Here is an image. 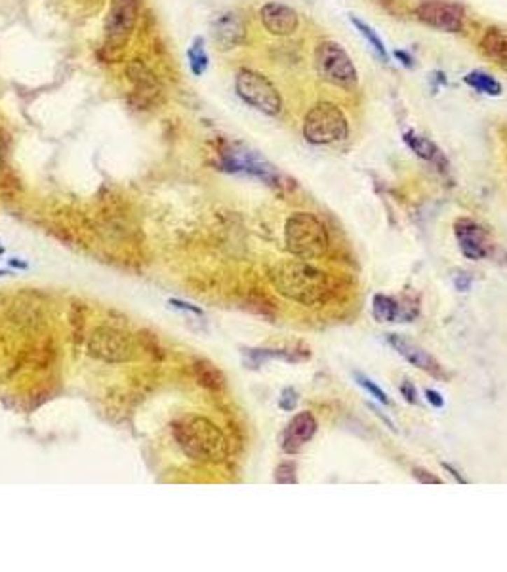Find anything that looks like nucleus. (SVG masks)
I'll return each instance as SVG.
<instances>
[{"mask_svg": "<svg viewBox=\"0 0 507 572\" xmlns=\"http://www.w3.org/2000/svg\"><path fill=\"white\" fill-rule=\"evenodd\" d=\"M174 439L193 462L221 463L229 456V442L214 421L202 416H183L174 424Z\"/></svg>", "mask_w": 507, "mask_h": 572, "instance_id": "obj_2", "label": "nucleus"}, {"mask_svg": "<svg viewBox=\"0 0 507 572\" xmlns=\"http://www.w3.org/2000/svg\"><path fill=\"white\" fill-rule=\"evenodd\" d=\"M10 265H12V267H25V263H20V262H15V260H10Z\"/></svg>", "mask_w": 507, "mask_h": 572, "instance_id": "obj_34", "label": "nucleus"}, {"mask_svg": "<svg viewBox=\"0 0 507 572\" xmlns=\"http://www.w3.org/2000/svg\"><path fill=\"white\" fill-rule=\"evenodd\" d=\"M187 57H189V67H191L193 75H204V71L208 69V52H206L204 39L202 36H197L193 41L191 48L187 52Z\"/></svg>", "mask_w": 507, "mask_h": 572, "instance_id": "obj_21", "label": "nucleus"}, {"mask_svg": "<svg viewBox=\"0 0 507 572\" xmlns=\"http://www.w3.org/2000/svg\"><path fill=\"white\" fill-rule=\"evenodd\" d=\"M284 242L290 254L302 260H315L328 249V231L315 214L296 212L284 225Z\"/></svg>", "mask_w": 507, "mask_h": 572, "instance_id": "obj_3", "label": "nucleus"}, {"mask_svg": "<svg viewBox=\"0 0 507 572\" xmlns=\"http://www.w3.org/2000/svg\"><path fill=\"white\" fill-rule=\"evenodd\" d=\"M193 370H195V376L199 379L200 386L206 387V389H210V391H223L225 389V376L212 363L197 361L195 366H193Z\"/></svg>", "mask_w": 507, "mask_h": 572, "instance_id": "obj_18", "label": "nucleus"}, {"mask_svg": "<svg viewBox=\"0 0 507 572\" xmlns=\"http://www.w3.org/2000/svg\"><path fill=\"white\" fill-rule=\"evenodd\" d=\"M425 397H427V400L431 403L433 407H437V408H443V407H445V399L440 397L439 391H433V389H427V391H425Z\"/></svg>", "mask_w": 507, "mask_h": 572, "instance_id": "obj_30", "label": "nucleus"}, {"mask_svg": "<svg viewBox=\"0 0 507 572\" xmlns=\"http://www.w3.org/2000/svg\"><path fill=\"white\" fill-rule=\"evenodd\" d=\"M355 379H356V384H359V386L364 387V389H366V391H368V393H370L372 397H376V399L380 400V403H384V405H391L389 395L385 393V391H384V389H382V387L376 386V384H374V382H372V379L368 378V376H364V374L356 372V374H355Z\"/></svg>", "mask_w": 507, "mask_h": 572, "instance_id": "obj_23", "label": "nucleus"}, {"mask_svg": "<svg viewBox=\"0 0 507 572\" xmlns=\"http://www.w3.org/2000/svg\"><path fill=\"white\" fill-rule=\"evenodd\" d=\"M275 481L281 484H294L298 483L296 477V463L294 462H282L275 471Z\"/></svg>", "mask_w": 507, "mask_h": 572, "instance_id": "obj_24", "label": "nucleus"}, {"mask_svg": "<svg viewBox=\"0 0 507 572\" xmlns=\"http://www.w3.org/2000/svg\"><path fill=\"white\" fill-rule=\"evenodd\" d=\"M260 20L268 33L275 36H288L294 33L300 20L298 14L290 6L279 4V2H268L260 10Z\"/></svg>", "mask_w": 507, "mask_h": 572, "instance_id": "obj_13", "label": "nucleus"}, {"mask_svg": "<svg viewBox=\"0 0 507 572\" xmlns=\"http://www.w3.org/2000/svg\"><path fill=\"white\" fill-rule=\"evenodd\" d=\"M235 88L242 102L252 105L254 109L261 111L263 115L275 117L282 109V99L279 90L268 76H263L258 71L240 69L235 78Z\"/></svg>", "mask_w": 507, "mask_h": 572, "instance_id": "obj_6", "label": "nucleus"}, {"mask_svg": "<svg viewBox=\"0 0 507 572\" xmlns=\"http://www.w3.org/2000/svg\"><path fill=\"white\" fill-rule=\"evenodd\" d=\"M2 252H4V249H2V246H0V254H2Z\"/></svg>", "mask_w": 507, "mask_h": 572, "instance_id": "obj_36", "label": "nucleus"}, {"mask_svg": "<svg viewBox=\"0 0 507 572\" xmlns=\"http://www.w3.org/2000/svg\"><path fill=\"white\" fill-rule=\"evenodd\" d=\"M401 395H403L408 403H412V405L418 403V391H416V387L412 386L410 382H403V384H401Z\"/></svg>", "mask_w": 507, "mask_h": 572, "instance_id": "obj_28", "label": "nucleus"}, {"mask_svg": "<svg viewBox=\"0 0 507 572\" xmlns=\"http://www.w3.org/2000/svg\"><path fill=\"white\" fill-rule=\"evenodd\" d=\"M221 165L229 172L248 174L265 181L268 186H281V176L275 170V166L269 165L263 157L246 147H240V145L227 147L225 151L221 153Z\"/></svg>", "mask_w": 507, "mask_h": 572, "instance_id": "obj_8", "label": "nucleus"}, {"mask_svg": "<svg viewBox=\"0 0 507 572\" xmlns=\"http://www.w3.org/2000/svg\"><path fill=\"white\" fill-rule=\"evenodd\" d=\"M296 405H298V391H296L294 387L282 389L281 397H279V407L282 410H294Z\"/></svg>", "mask_w": 507, "mask_h": 572, "instance_id": "obj_26", "label": "nucleus"}, {"mask_svg": "<svg viewBox=\"0 0 507 572\" xmlns=\"http://www.w3.org/2000/svg\"><path fill=\"white\" fill-rule=\"evenodd\" d=\"M271 283L282 296L303 305H321L332 294L328 275L307 262H281L271 269Z\"/></svg>", "mask_w": 507, "mask_h": 572, "instance_id": "obj_1", "label": "nucleus"}, {"mask_svg": "<svg viewBox=\"0 0 507 572\" xmlns=\"http://www.w3.org/2000/svg\"><path fill=\"white\" fill-rule=\"evenodd\" d=\"M170 304L174 305V307H178V309L191 311V313H197V315H202V311H200V307H197V305H193V304H187V302H181V300H170Z\"/></svg>", "mask_w": 507, "mask_h": 572, "instance_id": "obj_31", "label": "nucleus"}, {"mask_svg": "<svg viewBox=\"0 0 507 572\" xmlns=\"http://www.w3.org/2000/svg\"><path fill=\"white\" fill-rule=\"evenodd\" d=\"M414 477L418 479L419 483H424V484H443V481H440L439 477H435L433 473H429V471L424 468L414 469Z\"/></svg>", "mask_w": 507, "mask_h": 572, "instance_id": "obj_27", "label": "nucleus"}, {"mask_svg": "<svg viewBox=\"0 0 507 572\" xmlns=\"http://www.w3.org/2000/svg\"><path fill=\"white\" fill-rule=\"evenodd\" d=\"M405 141L412 151L418 155L419 159L429 160V162H443V155L437 149V145L429 141L427 138H424V136H419L416 132H406Z\"/></svg>", "mask_w": 507, "mask_h": 572, "instance_id": "obj_19", "label": "nucleus"}, {"mask_svg": "<svg viewBox=\"0 0 507 572\" xmlns=\"http://www.w3.org/2000/svg\"><path fill=\"white\" fill-rule=\"evenodd\" d=\"M480 48L487 57H490L498 67L507 71V33L490 29L480 41Z\"/></svg>", "mask_w": 507, "mask_h": 572, "instance_id": "obj_17", "label": "nucleus"}, {"mask_svg": "<svg viewBox=\"0 0 507 572\" xmlns=\"http://www.w3.org/2000/svg\"><path fill=\"white\" fill-rule=\"evenodd\" d=\"M137 21V0H111L105 18V41L109 48H123Z\"/></svg>", "mask_w": 507, "mask_h": 572, "instance_id": "obj_9", "label": "nucleus"}, {"mask_svg": "<svg viewBox=\"0 0 507 572\" xmlns=\"http://www.w3.org/2000/svg\"><path fill=\"white\" fill-rule=\"evenodd\" d=\"M395 57L405 63L406 67H412V57L406 54V52H401V50H397V52H395Z\"/></svg>", "mask_w": 507, "mask_h": 572, "instance_id": "obj_32", "label": "nucleus"}, {"mask_svg": "<svg viewBox=\"0 0 507 572\" xmlns=\"http://www.w3.org/2000/svg\"><path fill=\"white\" fill-rule=\"evenodd\" d=\"M212 35L221 50H231L244 41L246 27H244V21L240 20L235 12H225L214 20Z\"/></svg>", "mask_w": 507, "mask_h": 572, "instance_id": "obj_15", "label": "nucleus"}, {"mask_svg": "<svg viewBox=\"0 0 507 572\" xmlns=\"http://www.w3.org/2000/svg\"><path fill=\"white\" fill-rule=\"evenodd\" d=\"M4 275H8L6 271H0V277H4Z\"/></svg>", "mask_w": 507, "mask_h": 572, "instance_id": "obj_35", "label": "nucleus"}, {"mask_svg": "<svg viewBox=\"0 0 507 572\" xmlns=\"http://www.w3.org/2000/svg\"><path fill=\"white\" fill-rule=\"evenodd\" d=\"M315 69L322 81L338 88H351L359 81L356 67L347 52L332 41L321 42L315 50Z\"/></svg>", "mask_w": 507, "mask_h": 572, "instance_id": "obj_5", "label": "nucleus"}, {"mask_svg": "<svg viewBox=\"0 0 507 572\" xmlns=\"http://www.w3.org/2000/svg\"><path fill=\"white\" fill-rule=\"evenodd\" d=\"M349 21L355 25V29L361 33V35L364 36V41L370 44L372 48H374V52H376L384 62H387V57H389V54H387V48H385L384 41L380 39V35H377L376 31L368 25V23H364L363 20H359V18H355V15H351Z\"/></svg>", "mask_w": 507, "mask_h": 572, "instance_id": "obj_22", "label": "nucleus"}, {"mask_svg": "<svg viewBox=\"0 0 507 572\" xmlns=\"http://www.w3.org/2000/svg\"><path fill=\"white\" fill-rule=\"evenodd\" d=\"M387 340H389L391 347H393L401 357H405L410 365L418 366L419 370L431 374L433 378L439 379L446 378V372L443 370V366H440L439 361L435 357H431V355L425 351V349H422L419 345H414L412 342L403 338V336H398V334H389Z\"/></svg>", "mask_w": 507, "mask_h": 572, "instance_id": "obj_12", "label": "nucleus"}, {"mask_svg": "<svg viewBox=\"0 0 507 572\" xmlns=\"http://www.w3.org/2000/svg\"><path fill=\"white\" fill-rule=\"evenodd\" d=\"M454 233L458 239L459 250L467 260H482L490 254L488 233L477 221L461 218L454 223Z\"/></svg>", "mask_w": 507, "mask_h": 572, "instance_id": "obj_11", "label": "nucleus"}, {"mask_svg": "<svg viewBox=\"0 0 507 572\" xmlns=\"http://www.w3.org/2000/svg\"><path fill=\"white\" fill-rule=\"evenodd\" d=\"M317 420L311 412L296 414L286 426L284 437H282V450L288 454L300 452L317 433Z\"/></svg>", "mask_w": 507, "mask_h": 572, "instance_id": "obj_14", "label": "nucleus"}, {"mask_svg": "<svg viewBox=\"0 0 507 572\" xmlns=\"http://www.w3.org/2000/svg\"><path fill=\"white\" fill-rule=\"evenodd\" d=\"M466 83L475 88L480 94H487V96H500L501 94V84L494 78V76L482 73V71H471L467 73Z\"/></svg>", "mask_w": 507, "mask_h": 572, "instance_id": "obj_20", "label": "nucleus"}, {"mask_svg": "<svg viewBox=\"0 0 507 572\" xmlns=\"http://www.w3.org/2000/svg\"><path fill=\"white\" fill-rule=\"evenodd\" d=\"M418 20L445 33H459L464 29V8L446 0H425L416 10Z\"/></svg>", "mask_w": 507, "mask_h": 572, "instance_id": "obj_10", "label": "nucleus"}, {"mask_svg": "<svg viewBox=\"0 0 507 572\" xmlns=\"http://www.w3.org/2000/svg\"><path fill=\"white\" fill-rule=\"evenodd\" d=\"M454 284H456V288L461 290V292H467L469 286H471V277L467 275V273H459V275L454 279Z\"/></svg>", "mask_w": 507, "mask_h": 572, "instance_id": "obj_29", "label": "nucleus"}, {"mask_svg": "<svg viewBox=\"0 0 507 572\" xmlns=\"http://www.w3.org/2000/svg\"><path fill=\"white\" fill-rule=\"evenodd\" d=\"M88 355L105 363H126L136 357V347L128 334L102 326L90 336Z\"/></svg>", "mask_w": 507, "mask_h": 572, "instance_id": "obj_7", "label": "nucleus"}, {"mask_svg": "<svg viewBox=\"0 0 507 572\" xmlns=\"http://www.w3.org/2000/svg\"><path fill=\"white\" fill-rule=\"evenodd\" d=\"M14 187H18L15 174L12 172V168L4 159V155L0 153V189H14Z\"/></svg>", "mask_w": 507, "mask_h": 572, "instance_id": "obj_25", "label": "nucleus"}, {"mask_svg": "<svg viewBox=\"0 0 507 572\" xmlns=\"http://www.w3.org/2000/svg\"><path fill=\"white\" fill-rule=\"evenodd\" d=\"M443 468H445L446 471H450V473H452V475L456 477V481H458V483H466V479H464V477L459 475L458 471H456V469H454L452 466H448V463H443Z\"/></svg>", "mask_w": 507, "mask_h": 572, "instance_id": "obj_33", "label": "nucleus"}, {"mask_svg": "<svg viewBox=\"0 0 507 572\" xmlns=\"http://www.w3.org/2000/svg\"><path fill=\"white\" fill-rule=\"evenodd\" d=\"M372 315L377 323H408L418 315L416 305H403L395 298L376 294L372 302Z\"/></svg>", "mask_w": 507, "mask_h": 572, "instance_id": "obj_16", "label": "nucleus"}, {"mask_svg": "<svg viewBox=\"0 0 507 572\" xmlns=\"http://www.w3.org/2000/svg\"><path fill=\"white\" fill-rule=\"evenodd\" d=\"M349 134L347 117L336 104L319 102L303 118V138L313 145H328L342 141Z\"/></svg>", "mask_w": 507, "mask_h": 572, "instance_id": "obj_4", "label": "nucleus"}]
</instances>
